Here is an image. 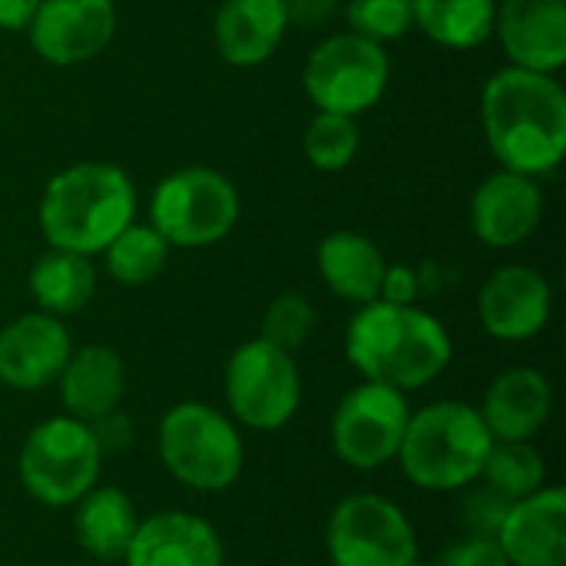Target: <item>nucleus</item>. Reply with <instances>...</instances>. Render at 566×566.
<instances>
[{
	"mask_svg": "<svg viewBox=\"0 0 566 566\" xmlns=\"http://www.w3.org/2000/svg\"><path fill=\"white\" fill-rule=\"evenodd\" d=\"M328 557L335 566H411L418 537L388 497L352 494L328 517Z\"/></svg>",
	"mask_w": 566,
	"mask_h": 566,
	"instance_id": "9b49d317",
	"label": "nucleus"
},
{
	"mask_svg": "<svg viewBox=\"0 0 566 566\" xmlns=\"http://www.w3.org/2000/svg\"><path fill=\"white\" fill-rule=\"evenodd\" d=\"M302 80L322 113L358 116L381 99L388 86V56L381 43L358 33H338L312 50Z\"/></svg>",
	"mask_w": 566,
	"mask_h": 566,
	"instance_id": "1a4fd4ad",
	"label": "nucleus"
},
{
	"mask_svg": "<svg viewBox=\"0 0 566 566\" xmlns=\"http://www.w3.org/2000/svg\"><path fill=\"white\" fill-rule=\"evenodd\" d=\"M355 153H358L355 116L318 109V116L308 123V133H305V156L312 159V166L325 169V172H338V169L352 166Z\"/></svg>",
	"mask_w": 566,
	"mask_h": 566,
	"instance_id": "cd10ccee",
	"label": "nucleus"
},
{
	"mask_svg": "<svg viewBox=\"0 0 566 566\" xmlns=\"http://www.w3.org/2000/svg\"><path fill=\"white\" fill-rule=\"evenodd\" d=\"M494 20L514 66L557 73L566 63L564 0H504Z\"/></svg>",
	"mask_w": 566,
	"mask_h": 566,
	"instance_id": "f3484780",
	"label": "nucleus"
},
{
	"mask_svg": "<svg viewBox=\"0 0 566 566\" xmlns=\"http://www.w3.org/2000/svg\"><path fill=\"white\" fill-rule=\"evenodd\" d=\"M289 30L282 0H222L216 13V46L232 66L265 63Z\"/></svg>",
	"mask_w": 566,
	"mask_h": 566,
	"instance_id": "412c9836",
	"label": "nucleus"
},
{
	"mask_svg": "<svg viewBox=\"0 0 566 566\" xmlns=\"http://www.w3.org/2000/svg\"><path fill=\"white\" fill-rule=\"evenodd\" d=\"M411 566H441V564H424V560H415Z\"/></svg>",
	"mask_w": 566,
	"mask_h": 566,
	"instance_id": "e433bc0d",
	"label": "nucleus"
},
{
	"mask_svg": "<svg viewBox=\"0 0 566 566\" xmlns=\"http://www.w3.org/2000/svg\"><path fill=\"white\" fill-rule=\"evenodd\" d=\"M99 464L103 451L93 428L70 415L36 424L20 448V481L46 507H73L96 488Z\"/></svg>",
	"mask_w": 566,
	"mask_h": 566,
	"instance_id": "423d86ee",
	"label": "nucleus"
},
{
	"mask_svg": "<svg viewBox=\"0 0 566 566\" xmlns=\"http://www.w3.org/2000/svg\"><path fill=\"white\" fill-rule=\"evenodd\" d=\"M126 566H222L226 547L219 531L186 511H163L139 521L129 547Z\"/></svg>",
	"mask_w": 566,
	"mask_h": 566,
	"instance_id": "2eb2a0df",
	"label": "nucleus"
},
{
	"mask_svg": "<svg viewBox=\"0 0 566 566\" xmlns=\"http://www.w3.org/2000/svg\"><path fill=\"white\" fill-rule=\"evenodd\" d=\"M441 566H511L507 554L501 551L497 537H488V534H471L464 541H458L448 554Z\"/></svg>",
	"mask_w": 566,
	"mask_h": 566,
	"instance_id": "2f4dec72",
	"label": "nucleus"
},
{
	"mask_svg": "<svg viewBox=\"0 0 566 566\" xmlns=\"http://www.w3.org/2000/svg\"><path fill=\"white\" fill-rule=\"evenodd\" d=\"M497 544L511 566H566V494L541 488L507 507Z\"/></svg>",
	"mask_w": 566,
	"mask_h": 566,
	"instance_id": "dca6fc26",
	"label": "nucleus"
},
{
	"mask_svg": "<svg viewBox=\"0 0 566 566\" xmlns=\"http://www.w3.org/2000/svg\"><path fill=\"white\" fill-rule=\"evenodd\" d=\"M484 133L504 169L521 176L551 172L566 149V93L554 73L501 70L484 86Z\"/></svg>",
	"mask_w": 566,
	"mask_h": 566,
	"instance_id": "f257e3e1",
	"label": "nucleus"
},
{
	"mask_svg": "<svg viewBox=\"0 0 566 566\" xmlns=\"http://www.w3.org/2000/svg\"><path fill=\"white\" fill-rule=\"evenodd\" d=\"M511 501L501 497L497 491L484 488V491H474L464 504V521L471 527V534H488V537H497V527L507 514Z\"/></svg>",
	"mask_w": 566,
	"mask_h": 566,
	"instance_id": "7c9ffc66",
	"label": "nucleus"
},
{
	"mask_svg": "<svg viewBox=\"0 0 566 566\" xmlns=\"http://www.w3.org/2000/svg\"><path fill=\"white\" fill-rule=\"evenodd\" d=\"M348 23L371 43L398 40L411 23V0H348Z\"/></svg>",
	"mask_w": 566,
	"mask_h": 566,
	"instance_id": "c756f323",
	"label": "nucleus"
},
{
	"mask_svg": "<svg viewBox=\"0 0 566 566\" xmlns=\"http://www.w3.org/2000/svg\"><path fill=\"white\" fill-rule=\"evenodd\" d=\"M96 292V272L86 255L50 249L30 269V295L46 315H73Z\"/></svg>",
	"mask_w": 566,
	"mask_h": 566,
	"instance_id": "b1692460",
	"label": "nucleus"
},
{
	"mask_svg": "<svg viewBox=\"0 0 566 566\" xmlns=\"http://www.w3.org/2000/svg\"><path fill=\"white\" fill-rule=\"evenodd\" d=\"M282 7H285V20L292 27L315 30V27H322L335 13L338 0H282Z\"/></svg>",
	"mask_w": 566,
	"mask_h": 566,
	"instance_id": "f704fd0d",
	"label": "nucleus"
},
{
	"mask_svg": "<svg viewBox=\"0 0 566 566\" xmlns=\"http://www.w3.org/2000/svg\"><path fill=\"white\" fill-rule=\"evenodd\" d=\"M90 428H93V434H96L103 454H106V451H123V448L133 441V424H129V418L119 415V411H109V415L90 421Z\"/></svg>",
	"mask_w": 566,
	"mask_h": 566,
	"instance_id": "72a5a7b5",
	"label": "nucleus"
},
{
	"mask_svg": "<svg viewBox=\"0 0 566 566\" xmlns=\"http://www.w3.org/2000/svg\"><path fill=\"white\" fill-rule=\"evenodd\" d=\"M348 361L365 381H381L401 391L424 388L451 361V335L444 325L415 308L391 302H365L345 335Z\"/></svg>",
	"mask_w": 566,
	"mask_h": 566,
	"instance_id": "f03ea898",
	"label": "nucleus"
},
{
	"mask_svg": "<svg viewBox=\"0 0 566 566\" xmlns=\"http://www.w3.org/2000/svg\"><path fill=\"white\" fill-rule=\"evenodd\" d=\"M481 478L488 481L491 491H497L501 497L514 504L544 488V478H547L544 454L531 441H494Z\"/></svg>",
	"mask_w": 566,
	"mask_h": 566,
	"instance_id": "a878e982",
	"label": "nucleus"
},
{
	"mask_svg": "<svg viewBox=\"0 0 566 566\" xmlns=\"http://www.w3.org/2000/svg\"><path fill=\"white\" fill-rule=\"evenodd\" d=\"M551 285L531 265H507L494 272L478 298V315L488 335L501 342H527L551 322Z\"/></svg>",
	"mask_w": 566,
	"mask_h": 566,
	"instance_id": "4468645a",
	"label": "nucleus"
},
{
	"mask_svg": "<svg viewBox=\"0 0 566 566\" xmlns=\"http://www.w3.org/2000/svg\"><path fill=\"white\" fill-rule=\"evenodd\" d=\"M408 398L401 388L365 381L352 388L332 418L335 454L355 471H378L401 451L408 431Z\"/></svg>",
	"mask_w": 566,
	"mask_h": 566,
	"instance_id": "9d476101",
	"label": "nucleus"
},
{
	"mask_svg": "<svg viewBox=\"0 0 566 566\" xmlns=\"http://www.w3.org/2000/svg\"><path fill=\"white\" fill-rule=\"evenodd\" d=\"M106 269L123 285H146L153 282L169 255V242L153 226H126L106 249Z\"/></svg>",
	"mask_w": 566,
	"mask_h": 566,
	"instance_id": "bb28decb",
	"label": "nucleus"
},
{
	"mask_svg": "<svg viewBox=\"0 0 566 566\" xmlns=\"http://www.w3.org/2000/svg\"><path fill=\"white\" fill-rule=\"evenodd\" d=\"M544 212V196L531 176L521 172H494L488 176L471 202V222L484 245L511 249L524 242L537 226Z\"/></svg>",
	"mask_w": 566,
	"mask_h": 566,
	"instance_id": "a211bd4d",
	"label": "nucleus"
},
{
	"mask_svg": "<svg viewBox=\"0 0 566 566\" xmlns=\"http://www.w3.org/2000/svg\"><path fill=\"white\" fill-rule=\"evenodd\" d=\"M70 352V332L56 315H20L0 328V381L13 391H40L60 378Z\"/></svg>",
	"mask_w": 566,
	"mask_h": 566,
	"instance_id": "ddd939ff",
	"label": "nucleus"
},
{
	"mask_svg": "<svg viewBox=\"0 0 566 566\" xmlns=\"http://www.w3.org/2000/svg\"><path fill=\"white\" fill-rule=\"evenodd\" d=\"M494 448V438L478 408L464 401H438L411 411L398 451L401 471L424 491L471 488Z\"/></svg>",
	"mask_w": 566,
	"mask_h": 566,
	"instance_id": "20e7f679",
	"label": "nucleus"
},
{
	"mask_svg": "<svg viewBox=\"0 0 566 566\" xmlns=\"http://www.w3.org/2000/svg\"><path fill=\"white\" fill-rule=\"evenodd\" d=\"M159 461L186 488L229 491L242 478L245 448L235 424L202 401H182L159 421Z\"/></svg>",
	"mask_w": 566,
	"mask_h": 566,
	"instance_id": "39448f33",
	"label": "nucleus"
},
{
	"mask_svg": "<svg viewBox=\"0 0 566 566\" xmlns=\"http://www.w3.org/2000/svg\"><path fill=\"white\" fill-rule=\"evenodd\" d=\"M136 212V189L119 166L76 163L56 172L40 199V229L50 249L96 255Z\"/></svg>",
	"mask_w": 566,
	"mask_h": 566,
	"instance_id": "7ed1b4c3",
	"label": "nucleus"
},
{
	"mask_svg": "<svg viewBox=\"0 0 566 566\" xmlns=\"http://www.w3.org/2000/svg\"><path fill=\"white\" fill-rule=\"evenodd\" d=\"M56 381H60V398L70 418H80L90 424L119 408L123 391H126V368L113 348L86 345L80 352H70Z\"/></svg>",
	"mask_w": 566,
	"mask_h": 566,
	"instance_id": "aec40b11",
	"label": "nucleus"
},
{
	"mask_svg": "<svg viewBox=\"0 0 566 566\" xmlns=\"http://www.w3.org/2000/svg\"><path fill=\"white\" fill-rule=\"evenodd\" d=\"M136 527H139L136 507L119 488H90L76 501V517H73L76 544L103 564L126 557Z\"/></svg>",
	"mask_w": 566,
	"mask_h": 566,
	"instance_id": "4be33fe9",
	"label": "nucleus"
},
{
	"mask_svg": "<svg viewBox=\"0 0 566 566\" xmlns=\"http://www.w3.org/2000/svg\"><path fill=\"white\" fill-rule=\"evenodd\" d=\"M378 298L391 302V305H415V298H418V275L408 265H388L385 279H381Z\"/></svg>",
	"mask_w": 566,
	"mask_h": 566,
	"instance_id": "473e14b6",
	"label": "nucleus"
},
{
	"mask_svg": "<svg viewBox=\"0 0 566 566\" xmlns=\"http://www.w3.org/2000/svg\"><path fill=\"white\" fill-rule=\"evenodd\" d=\"M229 411L252 431L285 428L302 401V375L292 352H282L262 338L235 348L226 368Z\"/></svg>",
	"mask_w": 566,
	"mask_h": 566,
	"instance_id": "6e6552de",
	"label": "nucleus"
},
{
	"mask_svg": "<svg viewBox=\"0 0 566 566\" xmlns=\"http://www.w3.org/2000/svg\"><path fill=\"white\" fill-rule=\"evenodd\" d=\"M315 332V308L308 298L289 292V295H279L265 318H262V342L282 348V352H298Z\"/></svg>",
	"mask_w": 566,
	"mask_h": 566,
	"instance_id": "c85d7f7f",
	"label": "nucleus"
},
{
	"mask_svg": "<svg viewBox=\"0 0 566 566\" xmlns=\"http://www.w3.org/2000/svg\"><path fill=\"white\" fill-rule=\"evenodd\" d=\"M40 0H0V30H27Z\"/></svg>",
	"mask_w": 566,
	"mask_h": 566,
	"instance_id": "c9c22d12",
	"label": "nucleus"
},
{
	"mask_svg": "<svg viewBox=\"0 0 566 566\" xmlns=\"http://www.w3.org/2000/svg\"><path fill=\"white\" fill-rule=\"evenodd\" d=\"M153 229L182 249H202L222 242L239 219L235 186L206 166L179 169L166 176L149 202Z\"/></svg>",
	"mask_w": 566,
	"mask_h": 566,
	"instance_id": "0eeeda50",
	"label": "nucleus"
},
{
	"mask_svg": "<svg viewBox=\"0 0 566 566\" xmlns=\"http://www.w3.org/2000/svg\"><path fill=\"white\" fill-rule=\"evenodd\" d=\"M415 23L441 46L471 50L494 30V0H411Z\"/></svg>",
	"mask_w": 566,
	"mask_h": 566,
	"instance_id": "393cba45",
	"label": "nucleus"
},
{
	"mask_svg": "<svg viewBox=\"0 0 566 566\" xmlns=\"http://www.w3.org/2000/svg\"><path fill=\"white\" fill-rule=\"evenodd\" d=\"M551 381L534 368L504 371L478 408L494 441H531L551 418Z\"/></svg>",
	"mask_w": 566,
	"mask_h": 566,
	"instance_id": "6ab92c4d",
	"label": "nucleus"
},
{
	"mask_svg": "<svg viewBox=\"0 0 566 566\" xmlns=\"http://www.w3.org/2000/svg\"><path fill=\"white\" fill-rule=\"evenodd\" d=\"M33 50L56 66H73L103 53L116 33L113 0H40L30 20Z\"/></svg>",
	"mask_w": 566,
	"mask_h": 566,
	"instance_id": "f8f14e48",
	"label": "nucleus"
},
{
	"mask_svg": "<svg viewBox=\"0 0 566 566\" xmlns=\"http://www.w3.org/2000/svg\"><path fill=\"white\" fill-rule=\"evenodd\" d=\"M385 269L388 262L381 249L358 232H332L318 245V272L325 285L348 302H375L381 292Z\"/></svg>",
	"mask_w": 566,
	"mask_h": 566,
	"instance_id": "5701e85b",
	"label": "nucleus"
}]
</instances>
